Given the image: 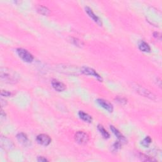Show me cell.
Listing matches in <instances>:
<instances>
[{"label": "cell", "instance_id": "cell-1", "mask_svg": "<svg viewBox=\"0 0 162 162\" xmlns=\"http://www.w3.org/2000/svg\"><path fill=\"white\" fill-rule=\"evenodd\" d=\"M0 78L3 82L15 84L19 82L20 77L15 71L8 68H2L0 70Z\"/></svg>", "mask_w": 162, "mask_h": 162}, {"label": "cell", "instance_id": "cell-2", "mask_svg": "<svg viewBox=\"0 0 162 162\" xmlns=\"http://www.w3.org/2000/svg\"><path fill=\"white\" fill-rule=\"evenodd\" d=\"M17 53L19 57L27 63H31L34 60V56L32 54L29 53L27 50L19 48L17 50Z\"/></svg>", "mask_w": 162, "mask_h": 162}, {"label": "cell", "instance_id": "cell-3", "mask_svg": "<svg viewBox=\"0 0 162 162\" xmlns=\"http://www.w3.org/2000/svg\"><path fill=\"white\" fill-rule=\"evenodd\" d=\"M134 87H135V90L136 91V92L138 93L140 95L143 96L146 98H148L152 100L156 99V96L153 93H151L149 90L145 89V88H144L143 87L136 84L134 85Z\"/></svg>", "mask_w": 162, "mask_h": 162}, {"label": "cell", "instance_id": "cell-4", "mask_svg": "<svg viewBox=\"0 0 162 162\" xmlns=\"http://www.w3.org/2000/svg\"><path fill=\"white\" fill-rule=\"evenodd\" d=\"M75 140L78 144L81 145H84L89 141L90 138L88 134L85 133L84 132L79 131L75 135Z\"/></svg>", "mask_w": 162, "mask_h": 162}, {"label": "cell", "instance_id": "cell-5", "mask_svg": "<svg viewBox=\"0 0 162 162\" xmlns=\"http://www.w3.org/2000/svg\"><path fill=\"white\" fill-rule=\"evenodd\" d=\"M81 73H82L83 74L86 75V76H91L95 77L98 81L99 82L103 81V79L101 76H100L98 73L95 71L94 69L90 68V67H83L81 68Z\"/></svg>", "mask_w": 162, "mask_h": 162}, {"label": "cell", "instance_id": "cell-6", "mask_svg": "<svg viewBox=\"0 0 162 162\" xmlns=\"http://www.w3.org/2000/svg\"><path fill=\"white\" fill-rule=\"evenodd\" d=\"M36 141L39 144L42 146H48L51 142V139L46 134H40L37 136Z\"/></svg>", "mask_w": 162, "mask_h": 162}, {"label": "cell", "instance_id": "cell-7", "mask_svg": "<svg viewBox=\"0 0 162 162\" xmlns=\"http://www.w3.org/2000/svg\"><path fill=\"white\" fill-rule=\"evenodd\" d=\"M61 69V72H63L65 73H67V74H77L78 72H79V70L78 68L75 67H73L72 65H62L60 67Z\"/></svg>", "mask_w": 162, "mask_h": 162}, {"label": "cell", "instance_id": "cell-8", "mask_svg": "<svg viewBox=\"0 0 162 162\" xmlns=\"http://www.w3.org/2000/svg\"><path fill=\"white\" fill-rule=\"evenodd\" d=\"M97 103L100 107L103 108L104 109L107 110L108 112H110V113L113 112V105L108 101L102 99H97Z\"/></svg>", "mask_w": 162, "mask_h": 162}, {"label": "cell", "instance_id": "cell-9", "mask_svg": "<svg viewBox=\"0 0 162 162\" xmlns=\"http://www.w3.org/2000/svg\"><path fill=\"white\" fill-rule=\"evenodd\" d=\"M51 85L54 90L58 92H62L66 90V85L63 82L56 79H53L51 81Z\"/></svg>", "mask_w": 162, "mask_h": 162}, {"label": "cell", "instance_id": "cell-10", "mask_svg": "<svg viewBox=\"0 0 162 162\" xmlns=\"http://www.w3.org/2000/svg\"><path fill=\"white\" fill-rule=\"evenodd\" d=\"M1 146L6 150H11L13 148V143L9 139L2 137L1 138Z\"/></svg>", "mask_w": 162, "mask_h": 162}, {"label": "cell", "instance_id": "cell-11", "mask_svg": "<svg viewBox=\"0 0 162 162\" xmlns=\"http://www.w3.org/2000/svg\"><path fill=\"white\" fill-rule=\"evenodd\" d=\"M18 141L24 146H28L31 144V142L29 141L27 136L24 133H19L17 136Z\"/></svg>", "mask_w": 162, "mask_h": 162}, {"label": "cell", "instance_id": "cell-12", "mask_svg": "<svg viewBox=\"0 0 162 162\" xmlns=\"http://www.w3.org/2000/svg\"><path fill=\"white\" fill-rule=\"evenodd\" d=\"M85 11L86 13H87L88 15L90 16V18H91L96 24H98L99 26H101L102 25V22H101V20L99 19V18L96 15L94 14V13L93 11V10L90 8V7H85Z\"/></svg>", "mask_w": 162, "mask_h": 162}, {"label": "cell", "instance_id": "cell-13", "mask_svg": "<svg viewBox=\"0 0 162 162\" xmlns=\"http://www.w3.org/2000/svg\"><path fill=\"white\" fill-rule=\"evenodd\" d=\"M110 129H111V130L112 131L113 133L115 135V136L118 138V139H119V141H120V142H122L123 144L126 142V141H127L126 139H125V137L121 134V132H120L119 130H118L117 129H116V128H115L114 126H113V125H111V126H110Z\"/></svg>", "mask_w": 162, "mask_h": 162}, {"label": "cell", "instance_id": "cell-14", "mask_svg": "<svg viewBox=\"0 0 162 162\" xmlns=\"http://www.w3.org/2000/svg\"><path fill=\"white\" fill-rule=\"evenodd\" d=\"M79 116L81 119L88 123H91L93 122V118L91 116H90L89 114H87L83 111H80L79 112Z\"/></svg>", "mask_w": 162, "mask_h": 162}, {"label": "cell", "instance_id": "cell-15", "mask_svg": "<svg viewBox=\"0 0 162 162\" xmlns=\"http://www.w3.org/2000/svg\"><path fill=\"white\" fill-rule=\"evenodd\" d=\"M139 49L143 52H150L151 48L149 46V45L147 42L142 41L139 44Z\"/></svg>", "mask_w": 162, "mask_h": 162}, {"label": "cell", "instance_id": "cell-16", "mask_svg": "<svg viewBox=\"0 0 162 162\" xmlns=\"http://www.w3.org/2000/svg\"><path fill=\"white\" fill-rule=\"evenodd\" d=\"M98 129L99 131L100 134L102 135V136L105 139H108L110 138L109 133L101 125H98Z\"/></svg>", "mask_w": 162, "mask_h": 162}, {"label": "cell", "instance_id": "cell-17", "mask_svg": "<svg viewBox=\"0 0 162 162\" xmlns=\"http://www.w3.org/2000/svg\"><path fill=\"white\" fill-rule=\"evenodd\" d=\"M37 11L41 14V15H48L50 13V11L49 10L45 7H42V6H39L38 8H37Z\"/></svg>", "mask_w": 162, "mask_h": 162}, {"label": "cell", "instance_id": "cell-18", "mask_svg": "<svg viewBox=\"0 0 162 162\" xmlns=\"http://www.w3.org/2000/svg\"><path fill=\"white\" fill-rule=\"evenodd\" d=\"M139 157L140 158V159L142 161H156V160L153 158L152 157L148 156H146V155L142 154V153H139Z\"/></svg>", "mask_w": 162, "mask_h": 162}, {"label": "cell", "instance_id": "cell-19", "mask_svg": "<svg viewBox=\"0 0 162 162\" xmlns=\"http://www.w3.org/2000/svg\"><path fill=\"white\" fill-rule=\"evenodd\" d=\"M152 139L150 136H147L145 139H143V141H142L141 144L144 146V147H148L150 146V144L151 143Z\"/></svg>", "mask_w": 162, "mask_h": 162}, {"label": "cell", "instance_id": "cell-20", "mask_svg": "<svg viewBox=\"0 0 162 162\" xmlns=\"http://www.w3.org/2000/svg\"><path fill=\"white\" fill-rule=\"evenodd\" d=\"M123 144L122 142H121L120 141H117L112 146V148H113V151H117L118 150H119L120 148H121V146Z\"/></svg>", "mask_w": 162, "mask_h": 162}, {"label": "cell", "instance_id": "cell-21", "mask_svg": "<svg viewBox=\"0 0 162 162\" xmlns=\"http://www.w3.org/2000/svg\"><path fill=\"white\" fill-rule=\"evenodd\" d=\"M72 41H73V43L75 45L77 46H80V47H81V46H82L84 45V44L82 43V42L81 41L79 40L78 39L73 38V40H72Z\"/></svg>", "mask_w": 162, "mask_h": 162}, {"label": "cell", "instance_id": "cell-22", "mask_svg": "<svg viewBox=\"0 0 162 162\" xmlns=\"http://www.w3.org/2000/svg\"><path fill=\"white\" fill-rule=\"evenodd\" d=\"M116 100L117 101L118 103H119L120 104H122V105H124L125 104L127 103V100L125 99V98H120V97H118L116 98Z\"/></svg>", "mask_w": 162, "mask_h": 162}, {"label": "cell", "instance_id": "cell-23", "mask_svg": "<svg viewBox=\"0 0 162 162\" xmlns=\"http://www.w3.org/2000/svg\"><path fill=\"white\" fill-rule=\"evenodd\" d=\"M1 95L3 96H5V97H9V96H11L12 95V94L11 92H9L7 91H2Z\"/></svg>", "mask_w": 162, "mask_h": 162}, {"label": "cell", "instance_id": "cell-24", "mask_svg": "<svg viewBox=\"0 0 162 162\" xmlns=\"http://www.w3.org/2000/svg\"><path fill=\"white\" fill-rule=\"evenodd\" d=\"M37 161L39 162H46V161H48V160L45 158V157H43V156H39L37 158Z\"/></svg>", "mask_w": 162, "mask_h": 162}, {"label": "cell", "instance_id": "cell-25", "mask_svg": "<svg viewBox=\"0 0 162 162\" xmlns=\"http://www.w3.org/2000/svg\"><path fill=\"white\" fill-rule=\"evenodd\" d=\"M153 36H154L155 38H156L157 39H161V34H160L159 33H157V32L154 33Z\"/></svg>", "mask_w": 162, "mask_h": 162}]
</instances>
